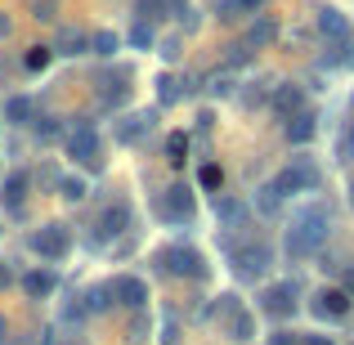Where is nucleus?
<instances>
[{"instance_id":"obj_1","label":"nucleus","mask_w":354,"mask_h":345,"mask_svg":"<svg viewBox=\"0 0 354 345\" xmlns=\"http://www.w3.org/2000/svg\"><path fill=\"white\" fill-rule=\"evenodd\" d=\"M328 229H332V220H328V211H323V207L301 211V216L292 220V229H287V256H292V260L314 256V251L328 242Z\"/></svg>"},{"instance_id":"obj_2","label":"nucleus","mask_w":354,"mask_h":345,"mask_svg":"<svg viewBox=\"0 0 354 345\" xmlns=\"http://www.w3.org/2000/svg\"><path fill=\"white\" fill-rule=\"evenodd\" d=\"M162 269H166V274H175V278H193V283L207 278V260H202L193 247H166L162 251Z\"/></svg>"},{"instance_id":"obj_3","label":"nucleus","mask_w":354,"mask_h":345,"mask_svg":"<svg viewBox=\"0 0 354 345\" xmlns=\"http://www.w3.org/2000/svg\"><path fill=\"white\" fill-rule=\"evenodd\" d=\"M32 251L41 260H63L72 251V229L68 225H45L32 233Z\"/></svg>"},{"instance_id":"obj_4","label":"nucleus","mask_w":354,"mask_h":345,"mask_svg":"<svg viewBox=\"0 0 354 345\" xmlns=\"http://www.w3.org/2000/svg\"><path fill=\"white\" fill-rule=\"evenodd\" d=\"M274 184L283 193H314V189H319V166H314L310 157H292V166H287Z\"/></svg>"},{"instance_id":"obj_5","label":"nucleus","mask_w":354,"mask_h":345,"mask_svg":"<svg viewBox=\"0 0 354 345\" xmlns=\"http://www.w3.org/2000/svg\"><path fill=\"white\" fill-rule=\"evenodd\" d=\"M229 260H234V269H238L242 278H260L274 256H269L265 242H247V247H229Z\"/></svg>"},{"instance_id":"obj_6","label":"nucleus","mask_w":354,"mask_h":345,"mask_svg":"<svg viewBox=\"0 0 354 345\" xmlns=\"http://www.w3.org/2000/svg\"><path fill=\"white\" fill-rule=\"evenodd\" d=\"M68 153L77 157V162H86V166H99V135H95V126H90V121H77V126H72Z\"/></svg>"},{"instance_id":"obj_7","label":"nucleus","mask_w":354,"mask_h":345,"mask_svg":"<svg viewBox=\"0 0 354 345\" xmlns=\"http://www.w3.org/2000/svg\"><path fill=\"white\" fill-rule=\"evenodd\" d=\"M319 319H346L350 314V292L346 287H323L319 296H314V305H310Z\"/></svg>"},{"instance_id":"obj_8","label":"nucleus","mask_w":354,"mask_h":345,"mask_svg":"<svg viewBox=\"0 0 354 345\" xmlns=\"http://www.w3.org/2000/svg\"><path fill=\"white\" fill-rule=\"evenodd\" d=\"M162 216L166 220H193V193L184 184H171L162 193Z\"/></svg>"},{"instance_id":"obj_9","label":"nucleus","mask_w":354,"mask_h":345,"mask_svg":"<svg viewBox=\"0 0 354 345\" xmlns=\"http://www.w3.org/2000/svg\"><path fill=\"white\" fill-rule=\"evenodd\" d=\"M113 301H121L126 310H144V301H148V287L139 283V278H130V274H121V278H113Z\"/></svg>"},{"instance_id":"obj_10","label":"nucleus","mask_w":354,"mask_h":345,"mask_svg":"<svg viewBox=\"0 0 354 345\" xmlns=\"http://www.w3.org/2000/svg\"><path fill=\"white\" fill-rule=\"evenodd\" d=\"M274 113L278 117H301L305 113V95H301V86H292V81H283V86H274Z\"/></svg>"},{"instance_id":"obj_11","label":"nucleus","mask_w":354,"mask_h":345,"mask_svg":"<svg viewBox=\"0 0 354 345\" xmlns=\"http://www.w3.org/2000/svg\"><path fill=\"white\" fill-rule=\"evenodd\" d=\"M260 301H265L269 314H278V319H283V314L296 310V283H274L265 296H260Z\"/></svg>"},{"instance_id":"obj_12","label":"nucleus","mask_w":354,"mask_h":345,"mask_svg":"<svg viewBox=\"0 0 354 345\" xmlns=\"http://www.w3.org/2000/svg\"><path fill=\"white\" fill-rule=\"evenodd\" d=\"M319 32L328 36L332 45H350V23H346V14H337V9H319Z\"/></svg>"},{"instance_id":"obj_13","label":"nucleus","mask_w":354,"mask_h":345,"mask_svg":"<svg viewBox=\"0 0 354 345\" xmlns=\"http://www.w3.org/2000/svg\"><path fill=\"white\" fill-rule=\"evenodd\" d=\"M153 113H135V117H126V121H121V126H117V139H121V144H135V139L139 135H148V130H153Z\"/></svg>"},{"instance_id":"obj_14","label":"nucleus","mask_w":354,"mask_h":345,"mask_svg":"<svg viewBox=\"0 0 354 345\" xmlns=\"http://www.w3.org/2000/svg\"><path fill=\"white\" fill-rule=\"evenodd\" d=\"M0 198H5V207L18 216V211H23V198H27V171H14V175H9V180H5V193H0Z\"/></svg>"},{"instance_id":"obj_15","label":"nucleus","mask_w":354,"mask_h":345,"mask_svg":"<svg viewBox=\"0 0 354 345\" xmlns=\"http://www.w3.org/2000/svg\"><path fill=\"white\" fill-rule=\"evenodd\" d=\"M23 292L36 296V301H41V296H50L54 292V274H50V269H32V274L23 278Z\"/></svg>"},{"instance_id":"obj_16","label":"nucleus","mask_w":354,"mask_h":345,"mask_svg":"<svg viewBox=\"0 0 354 345\" xmlns=\"http://www.w3.org/2000/svg\"><path fill=\"white\" fill-rule=\"evenodd\" d=\"M314 121H319L314 113H301V117H292V121H287V139H292V144H305V139H314V130H319Z\"/></svg>"},{"instance_id":"obj_17","label":"nucleus","mask_w":354,"mask_h":345,"mask_svg":"<svg viewBox=\"0 0 354 345\" xmlns=\"http://www.w3.org/2000/svg\"><path fill=\"white\" fill-rule=\"evenodd\" d=\"M283 198H287V193H283V189H278V184H274V180H269V184H265V189H260V193H256V211H260V216H274V211H278V207H283Z\"/></svg>"},{"instance_id":"obj_18","label":"nucleus","mask_w":354,"mask_h":345,"mask_svg":"<svg viewBox=\"0 0 354 345\" xmlns=\"http://www.w3.org/2000/svg\"><path fill=\"white\" fill-rule=\"evenodd\" d=\"M216 216L225 220V225H242V220H247V207H242V202H234V198H216Z\"/></svg>"},{"instance_id":"obj_19","label":"nucleus","mask_w":354,"mask_h":345,"mask_svg":"<svg viewBox=\"0 0 354 345\" xmlns=\"http://www.w3.org/2000/svg\"><path fill=\"white\" fill-rule=\"evenodd\" d=\"M251 332H256V319H251L247 310H238L234 319H229V337H234V341H251Z\"/></svg>"},{"instance_id":"obj_20","label":"nucleus","mask_w":354,"mask_h":345,"mask_svg":"<svg viewBox=\"0 0 354 345\" xmlns=\"http://www.w3.org/2000/svg\"><path fill=\"white\" fill-rule=\"evenodd\" d=\"M126 220H130V207H126V202L108 207L104 211V233H121V229H126Z\"/></svg>"},{"instance_id":"obj_21","label":"nucleus","mask_w":354,"mask_h":345,"mask_svg":"<svg viewBox=\"0 0 354 345\" xmlns=\"http://www.w3.org/2000/svg\"><path fill=\"white\" fill-rule=\"evenodd\" d=\"M274 36H278V27L269 23V18H260V23H251V32H247V45H256V50H260V45H269Z\"/></svg>"},{"instance_id":"obj_22","label":"nucleus","mask_w":354,"mask_h":345,"mask_svg":"<svg viewBox=\"0 0 354 345\" xmlns=\"http://www.w3.org/2000/svg\"><path fill=\"white\" fill-rule=\"evenodd\" d=\"M117 32H95V36H90V50H95V54H104V59H113V54H117Z\"/></svg>"},{"instance_id":"obj_23","label":"nucleus","mask_w":354,"mask_h":345,"mask_svg":"<svg viewBox=\"0 0 354 345\" xmlns=\"http://www.w3.org/2000/svg\"><path fill=\"white\" fill-rule=\"evenodd\" d=\"M5 117L14 121V126H23V121L32 117V99H23V95H18V99H9V104H5Z\"/></svg>"},{"instance_id":"obj_24","label":"nucleus","mask_w":354,"mask_h":345,"mask_svg":"<svg viewBox=\"0 0 354 345\" xmlns=\"http://www.w3.org/2000/svg\"><path fill=\"white\" fill-rule=\"evenodd\" d=\"M108 296H113V287H90V292H86V314H104Z\"/></svg>"},{"instance_id":"obj_25","label":"nucleus","mask_w":354,"mask_h":345,"mask_svg":"<svg viewBox=\"0 0 354 345\" xmlns=\"http://www.w3.org/2000/svg\"><path fill=\"white\" fill-rule=\"evenodd\" d=\"M59 45H63L59 54H86V50H90V41H86L81 32H63V36H59Z\"/></svg>"},{"instance_id":"obj_26","label":"nucleus","mask_w":354,"mask_h":345,"mask_svg":"<svg viewBox=\"0 0 354 345\" xmlns=\"http://www.w3.org/2000/svg\"><path fill=\"white\" fill-rule=\"evenodd\" d=\"M184 153H189V139H184V135H171V139H166V162L180 166V162H184Z\"/></svg>"},{"instance_id":"obj_27","label":"nucleus","mask_w":354,"mask_h":345,"mask_svg":"<svg viewBox=\"0 0 354 345\" xmlns=\"http://www.w3.org/2000/svg\"><path fill=\"white\" fill-rule=\"evenodd\" d=\"M63 198L81 202V198H86V180H81V175H68V180H63Z\"/></svg>"},{"instance_id":"obj_28","label":"nucleus","mask_w":354,"mask_h":345,"mask_svg":"<svg viewBox=\"0 0 354 345\" xmlns=\"http://www.w3.org/2000/svg\"><path fill=\"white\" fill-rule=\"evenodd\" d=\"M157 99H162V104H175V99H180V86H175V77H157Z\"/></svg>"},{"instance_id":"obj_29","label":"nucleus","mask_w":354,"mask_h":345,"mask_svg":"<svg viewBox=\"0 0 354 345\" xmlns=\"http://www.w3.org/2000/svg\"><path fill=\"white\" fill-rule=\"evenodd\" d=\"M126 341H148V319H144V314H135V319H130V328H126Z\"/></svg>"},{"instance_id":"obj_30","label":"nucleus","mask_w":354,"mask_h":345,"mask_svg":"<svg viewBox=\"0 0 354 345\" xmlns=\"http://www.w3.org/2000/svg\"><path fill=\"white\" fill-rule=\"evenodd\" d=\"M50 59H54V50H50V45H36V50L27 54V68H32V72H41Z\"/></svg>"},{"instance_id":"obj_31","label":"nucleus","mask_w":354,"mask_h":345,"mask_svg":"<svg viewBox=\"0 0 354 345\" xmlns=\"http://www.w3.org/2000/svg\"><path fill=\"white\" fill-rule=\"evenodd\" d=\"M265 0H225V9H220V18H238V9H260Z\"/></svg>"},{"instance_id":"obj_32","label":"nucleus","mask_w":354,"mask_h":345,"mask_svg":"<svg viewBox=\"0 0 354 345\" xmlns=\"http://www.w3.org/2000/svg\"><path fill=\"white\" fill-rule=\"evenodd\" d=\"M36 139H45V144H50V139H59V121H54V117H41V121H36Z\"/></svg>"},{"instance_id":"obj_33","label":"nucleus","mask_w":354,"mask_h":345,"mask_svg":"<svg viewBox=\"0 0 354 345\" xmlns=\"http://www.w3.org/2000/svg\"><path fill=\"white\" fill-rule=\"evenodd\" d=\"M130 41H135L139 50H148V45H153V27H148V23H135V32H130Z\"/></svg>"},{"instance_id":"obj_34","label":"nucleus","mask_w":354,"mask_h":345,"mask_svg":"<svg viewBox=\"0 0 354 345\" xmlns=\"http://www.w3.org/2000/svg\"><path fill=\"white\" fill-rule=\"evenodd\" d=\"M220 180H225L220 166H202V184H207V189H220Z\"/></svg>"},{"instance_id":"obj_35","label":"nucleus","mask_w":354,"mask_h":345,"mask_svg":"<svg viewBox=\"0 0 354 345\" xmlns=\"http://www.w3.org/2000/svg\"><path fill=\"white\" fill-rule=\"evenodd\" d=\"M162 5L166 0H139V14L144 18H162Z\"/></svg>"},{"instance_id":"obj_36","label":"nucleus","mask_w":354,"mask_h":345,"mask_svg":"<svg viewBox=\"0 0 354 345\" xmlns=\"http://www.w3.org/2000/svg\"><path fill=\"white\" fill-rule=\"evenodd\" d=\"M54 5H59V0H36V18H54Z\"/></svg>"},{"instance_id":"obj_37","label":"nucleus","mask_w":354,"mask_h":345,"mask_svg":"<svg viewBox=\"0 0 354 345\" xmlns=\"http://www.w3.org/2000/svg\"><path fill=\"white\" fill-rule=\"evenodd\" d=\"M229 63L242 68V63H247V45H229Z\"/></svg>"},{"instance_id":"obj_38","label":"nucleus","mask_w":354,"mask_h":345,"mask_svg":"<svg viewBox=\"0 0 354 345\" xmlns=\"http://www.w3.org/2000/svg\"><path fill=\"white\" fill-rule=\"evenodd\" d=\"M229 90H234V81H229V77H216V81H211V95H229Z\"/></svg>"},{"instance_id":"obj_39","label":"nucleus","mask_w":354,"mask_h":345,"mask_svg":"<svg viewBox=\"0 0 354 345\" xmlns=\"http://www.w3.org/2000/svg\"><path fill=\"white\" fill-rule=\"evenodd\" d=\"M305 345H337L332 337H305Z\"/></svg>"},{"instance_id":"obj_40","label":"nucleus","mask_w":354,"mask_h":345,"mask_svg":"<svg viewBox=\"0 0 354 345\" xmlns=\"http://www.w3.org/2000/svg\"><path fill=\"white\" fill-rule=\"evenodd\" d=\"M346 292H350V296H354V265H350V269H346Z\"/></svg>"},{"instance_id":"obj_41","label":"nucleus","mask_w":354,"mask_h":345,"mask_svg":"<svg viewBox=\"0 0 354 345\" xmlns=\"http://www.w3.org/2000/svg\"><path fill=\"white\" fill-rule=\"evenodd\" d=\"M274 345H292V332H278V341Z\"/></svg>"},{"instance_id":"obj_42","label":"nucleus","mask_w":354,"mask_h":345,"mask_svg":"<svg viewBox=\"0 0 354 345\" xmlns=\"http://www.w3.org/2000/svg\"><path fill=\"white\" fill-rule=\"evenodd\" d=\"M0 287H9V269H0Z\"/></svg>"},{"instance_id":"obj_43","label":"nucleus","mask_w":354,"mask_h":345,"mask_svg":"<svg viewBox=\"0 0 354 345\" xmlns=\"http://www.w3.org/2000/svg\"><path fill=\"white\" fill-rule=\"evenodd\" d=\"M9 32V18H0V36H5Z\"/></svg>"},{"instance_id":"obj_44","label":"nucleus","mask_w":354,"mask_h":345,"mask_svg":"<svg viewBox=\"0 0 354 345\" xmlns=\"http://www.w3.org/2000/svg\"><path fill=\"white\" fill-rule=\"evenodd\" d=\"M350 148H354V121H350Z\"/></svg>"},{"instance_id":"obj_45","label":"nucleus","mask_w":354,"mask_h":345,"mask_svg":"<svg viewBox=\"0 0 354 345\" xmlns=\"http://www.w3.org/2000/svg\"><path fill=\"white\" fill-rule=\"evenodd\" d=\"M0 332H5V323H0Z\"/></svg>"}]
</instances>
